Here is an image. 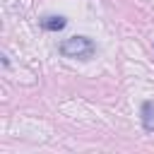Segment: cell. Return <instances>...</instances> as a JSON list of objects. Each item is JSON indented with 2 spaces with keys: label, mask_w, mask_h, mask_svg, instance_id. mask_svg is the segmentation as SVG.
Returning a JSON list of instances; mask_svg holds the SVG:
<instances>
[{
  "label": "cell",
  "mask_w": 154,
  "mask_h": 154,
  "mask_svg": "<svg viewBox=\"0 0 154 154\" xmlns=\"http://www.w3.org/2000/svg\"><path fill=\"white\" fill-rule=\"evenodd\" d=\"M58 51H60V55H65V58L89 60V58L96 53V43H94L89 36H70V38H63V41H60Z\"/></svg>",
  "instance_id": "obj_1"
},
{
  "label": "cell",
  "mask_w": 154,
  "mask_h": 154,
  "mask_svg": "<svg viewBox=\"0 0 154 154\" xmlns=\"http://www.w3.org/2000/svg\"><path fill=\"white\" fill-rule=\"evenodd\" d=\"M142 128L144 132H154V101L142 103Z\"/></svg>",
  "instance_id": "obj_2"
},
{
  "label": "cell",
  "mask_w": 154,
  "mask_h": 154,
  "mask_svg": "<svg viewBox=\"0 0 154 154\" xmlns=\"http://www.w3.org/2000/svg\"><path fill=\"white\" fill-rule=\"evenodd\" d=\"M41 26H43L46 31H60V29L67 26V19L60 17V14H51V17H43V19H41Z\"/></svg>",
  "instance_id": "obj_3"
}]
</instances>
